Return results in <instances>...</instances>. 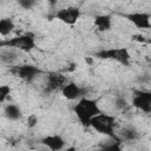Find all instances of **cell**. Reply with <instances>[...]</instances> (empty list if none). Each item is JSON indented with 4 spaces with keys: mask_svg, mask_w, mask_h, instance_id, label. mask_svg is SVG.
<instances>
[{
    "mask_svg": "<svg viewBox=\"0 0 151 151\" xmlns=\"http://www.w3.org/2000/svg\"><path fill=\"white\" fill-rule=\"evenodd\" d=\"M112 15L111 14H98L93 19V26L98 32H109L112 28Z\"/></svg>",
    "mask_w": 151,
    "mask_h": 151,
    "instance_id": "obj_12",
    "label": "cell"
},
{
    "mask_svg": "<svg viewBox=\"0 0 151 151\" xmlns=\"http://www.w3.org/2000/svg\"><path fill=\"white\" fill-rule=\"evenodd\" d=\"M131 105L144 113H151V91L133 90Z\"/></svg>",
    "mask_w": 151,
    "mask_h": 151,
    "instance_id": "obj_6",
    "label": "cell"
},
{
    "mask_svg": "<svg viewBox=\"0 0 151 151\" xmlns=\"http://www.w3.org/2000/svg\"><path fill=\"white\" fill-rule=\"evenodd\" d=\"M116 125H117V119L114 116L105 113V112H100L99 114L94 116L91 122H90V126L97 131L100 134L107 136L109 138H116V139H120L116 133Z\"/></svg>",
    "mask_w": 151,
    "mask_h": 151,
    "instance_id": "obj_2",
    "label": "cell"
},
{
    "mask_svg": "<svg viewBox=\"0 0 151 151\" xmlns=\"http://www.w3.org/2000/svg\"><path fill=\"white\" fill-rule=\"evenodd\" d=\"M80 17H81V11L76 6H68V7L61 8L59 11H57V13L54 15V18L57 20H59L63 24L68 25V26L76 25Z\"/></svg>",
    "mask_w": 151,
    "mask_h": 151,
    "instance_id": "obj_7",
    "label": "cell"
},
{
    "mask_svg": "<svg viewBox=\"0 0 151 151\" xmlns=\"http://www.w3.org/2000/svg\"><path fill=\"white\" fill-rule=\"evenodd\" d=\"M40 143L46 146L47 149L52 150V151H59V150H63L66 145V142L65 139L60 136V134H48V136H45L40 139Z\"/></svg>",
    "mask_w": 151,
    "mask_h": 151,
    "instance_id": "obj_11",
    "label": "cell"
},
{
    "mask_svg": "<svg viewBox=\"0 0 151 151\" xmlns=\"http://www.w3.org/2000/svg\"><path fill=\"white\" fill-rule=\"evenodd\" d=\"M67 83L66 77L63 73L59 72H50L46 76V92H54V91H61V88Z\"/></svg>",
    "mask_w": 151,
    "mask_h": 151,
    "instance_id": "obj_9",
    "label": "cell"
},
{
    "mask_svg": "<svg viewBox=\"0 0 151 151\" xmlns=\"http://www.w3.org/2000/svg\"><path fill=\"white\" fill-rule=\"evenodd\" d=\"M9 72L13 76L22 79L26 83H32L35 78H38L40 74L44 73V71L41 68H39L38 66L32 65V64H22V65L11 66Z\"/></svg>",
    "mask_w": 151,
    "mask_h": 151,
    "instance_id": "obj_5",
    "label": "cell"
},
{
    "mask_svg": "<svg viewBox=\"0 0 151 151\" xmlns=\"http://www.w3.org/2000/svg\"><path fill=\"white\" fill-rule=\"evenodd\" d=\"M15 60H17V53L15 52L7 50V51L1 53V63L5 65H12Z\"/></svg>",
    "mask_w": 151,
    "mask_h": 151,
    "instance_id": "obj_16",
    "label": "cell"
},
{
    "mask_svg": "<svg viewBox=\"0 0 151 151\" xmlns=\"http://www.w3.org/2000/svg\"><path fill=\"white\" fill-rule=\"evenodd\" d=\"M17 1H18V5H19L21 8H24V9H31V8H33L34 5L37 4V2L31 1V0H17Z\"/></svg>",
    "mask_w": 151,
    "mask_h": 151,
    "instance_id": "obj_20",
    "label": "cell"
},
{
    "mask_svg": "<svg viewBox=\"0 0 151 151\" xmlns=\"http://www.w3.org/2000/svg\"><path fill=\"white\" fill-rule=\"evenodd\" d=\"M131 39L133 41H136V42H139V44H147V42H150V40L145 35H143V34H132Z\"/></svg>",
    "mask_w": 151,
    "mask_h": 151,
    "instance_id": "obj_22",
    "label": "cell"
},
{
    "mask_svg": "<svg viewBox=\"0 0 151 151\" xmlns=\"http://www.w3.org/2000/svg\"><path fill=\"white\" fill-rule=\"evenodd\" d=\"M93 57L104 60H113L123 66H130L131 63V54L126 47H111V48L100 50L96 52Z\"/></svg>",
    "mask_w": 151,
    "mask_h": 151,
    "instance_id": "obj_4",
    "label": "cell"
},
{
    "mask_svg": "<svg viewBox=\"0 0 151 151\" xmlns=\"http://www.w3.org/2000/svg\"><path fill=\"white\" fill-rule=\"evenodd\" d=\"M15 27V24L12 18H4L0 20V35L6 37L8 35Z\"/></svg>",
    "mask_w": 151,
    "mask_h": 151,
    "instance_id": "obj_15",
    "label": "cell"
},
{
    "mask_svg": "<svg viewBox=\"0 0 151 151\" xmlns=\"http://www.w3.org/2000/svg\"><path fill=\"white\" fill-rule=\"evenodd\" d=\"M38 122H39L38 116H37L35 113H32V114H29V116L27 117V119H26V125H27V127L33 129V127H35V126L38 125Z\"/></svg>",
    "mask_w": 151,
    "mask_h": 151,
    "instance_id": "obj_19",
    "label": "cell"
},
{
    "mask_svg": "<svg viewBox=\"0 0 151 151\" xmlns=\"http://www.w3.org/2000/svg\"><path fill=\"white\" fill-rule=\"evenodd\" d=\"M11 94V87L9 85H1L0 86V103H5L6 99Z\"/></svg>",
    "mask_w": 151,
    "mask_h": 151,
    "instance_id": "obj_18",
    "label": "cell"
},
{
    "mask_svg": "<svg viewBox=\"0 0 151 151\" xmlns=\"http://www.w3.org/2000/svg\"><path fill=\"white\" fill-rule=\"evenodd\" d=\"M118 137L122 139V142H133L139 138V132L133 126H125L119 131Z\"/></svg>",
    "mask_w": 151,
    "mask_h": 151,
    "instance_id": "obj_14",
    "label": "cell"
},
{
    "mask_svg": "<svg viewBox=\"0 0 151 151\" xmlns=\"http://www.w3.org/2000/svg\"><path fill=\"white\" fill-rule=\"evenodd\" d=\"M1 47H7L11 50H18L21 52H31L37 47L35 44V35L32 32H26L24 34L17 35L14 38H9L6 40L0 41Z\"/></svg>",
    "mask_w": 151,
    "mask_h": 151,
    "instance_id": "obj_3",
    "label": "cell"
},
{
    "mask_svg": "<svg viewBox=\"0 0 151 151\" xmlns=\"http://www.w3.org/2000/svg\"><path fill=\"white\" fill-rule=\"evenodd\" d=\"M4 116L12 122L20 120L22 118V111L17 104H7L4 109Z\"/></svg>",
    "mask_w": 151,
    "mask_h": 151,
    "instance_id": "obj_13",
    "label": "cell"
},
{
    "mask_svg": "<svg viewBox=\"0 0 151 151\" xmlns=\"http://www.w3.org/2000/svg\"><path fill=\"white\" fill-rule=\"evenodd\" d=\"M73 112L83 126H90L91 119L103 111L100 110L98 101L96 99L83 97L73 106Z\"/></svg>",
    "mask_w": 151,
    "mask_h": 151,
    "instance_id": "obj_1",
    "label": "cell"
},
{
    "mask_svg": "<svg viewBox=\"0 0 151 151\" xmlns=\"http://www.w3.org/2000/svg\"><path fill=\"white\" fill-rule=\"evenodd\" d=\"M31 1H34V2H37V0H31Z\"/></svg>",
    "mask_w": 151,
    "mask_h": 151,
    "instance_id": "obj_24",
    "label": "cell"
},
{
    "mask_svg": "<svg viewBox=\"0 0 151 151\" xmlns=\"http://www.w3.org/2000/svg\"><path fill=\"white\" fill-rule=\"evenodd\" d=\"M124 17L138 29H151V14L147 12H133Z\"/></svg>",
    "mask_w": 151,
    "mask_h": 151,
    "instance_id": "obj_8",
    "label": "cell"
},
{
    "mask_svg": "<svg viewBox=\"0 0 151 151\" xmlns=\"http://www.w3.org/2000/svg\"><path fill=\"white\" fill-rule=\"evenodd\" d=\"M101 147L104 150H109V151H120L123 149V146H122V139L112 138V140L109 144H104Z\"/></svg>",
    "mask_w": 151,
    "mask_h": 151,
    "instance_id": "obj_17",
    "label": "cell"
},
{
    "mask_svg": "<svg viewBox=\"0 0 151 151\" xmlns=\"http://www.w3.org/2000/svg\"><path fill=\"white\" fill-rule=\"evenodd\" d=\"M116 109H118V110H125L127 106H129V104H127V101L125 100V98H123V97H118L117 99H116Z\"/></svg>",
    "mask_w": 151,
    "mask_h": 151,
    "instance_id": "obj_21",
    "label": "cell"
},
{
    "mask_svg": "<svg viewBox=\"0 0 151 151\" xmlns=\"http://www.w3.org/2000/svg\"><path fill=\"white\" fill-rule=\"evenodd\" d=\"M50 2H51V6H54L57 4V0H50Z\"/></svg>",
    "mask_w": 151,
    "mask_h": 151,
    "instance_id": "obj_23",
    "label": "cell"
},
{
    "mask_svg": "<svg viewBox=\"0 0 151 151\" xmlns=\"http://www.w3.org/2000/svg\"><path fill=\"white\" fill-rule=\"evenodd\" d=\"M61 94L64 98H66L67 100H79L80 98L85 97L86 94V90L81 86H79L77 83L74 81H70L66 83L65 86L61 88Z\"/></svg>",
    "mask_w": 151,
    "mask_h": 151,
    "instance_id": "obj_10",
    "label": "cell"
}]
</instances>
